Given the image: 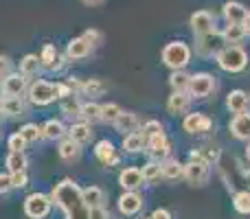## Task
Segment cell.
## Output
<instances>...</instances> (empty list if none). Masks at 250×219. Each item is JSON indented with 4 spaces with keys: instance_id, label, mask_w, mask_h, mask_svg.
<instances>
[{
    "instance_id": "6da1fadb",
    "label": "cell",
    "mask_w": 250,
    "mask_h": 219,
    "mask_svg": "<svg viewBox=\"0 0 250 219\" xmlns=\"http://www.w3.org/2000/svg\"><path fill=\"white\" fill-rule=\"evenodd\" d=\"M53 206L62 211L64 219H88L90 206L86 204L82 193V186L73 180V178H64L60 180L51 191Z\"/></svg>"
},
{
    "instance_id": "7a4b0ae2",
    "label": "cell",
    "mask_w": 250,
    "mask_h": 219,
    "mask_svg": "<svg viewBox=\"0 0 250 219\" xmlns=\"http://www.w3.org/2000/svg\"><path fill=\"white\" fill-rule=\"evenodd\" d=\"M215 61L224 73L237 75V73H244V70H246L248 53L244 51L239 44H226V46L215 55Z\"/></svg>"
},
{
    "instance_id": "3957f363",
    "label": "cell",
    "mask_w": 250,
    "mask_h": 219,
    "mask_svg": "<svg viewBox=\"0 0 250 219\" xmlns=\"http://www.w3.org/2000/svg\"><path fill=\"white\" fill-rule=\"evenodd\" d=\"M26 101L31 105H38V108H46V105L55 103L57 101V86L55 81H48V79H31L29 81V90H26Z\"/></svg>"
},
{
    "instance_id": "277c9868",
    "label": "cell",
    "mask_w": 250,
    "mask_h": 219,
    "mask_svg": "<svg viewBox=\"0 0 250 219\" xmlns=\"http://www.w3.org/2000/svg\"><path fill=\"white\" fill-rule=\"evenodd\" d=\"M191 55H193V51H191L189 44L180 42V40H173V42L165 44L163 53H160V60H163V64L167 66V68L182 70L189 66Z\"/></svg>"
},
{
    "instance_id": "5b68a950",
    "label": "cell",
    "mask_w": 250,
    "mask_h": 219,
    "mask_svg": "<svg viewBox=\"0 0 250 219\" xmlns=\"http://www.w3.org/2000/svg\"><path fill=\"white\" fill-rule=\"evenodd\" d=\"M22 211L29 219H46L53 211V199H51V193H29L22 202Z\"/></svg>"
},
{
    "instance_id": "8992f818",
    "label": "cell",
    "mask_w": 250,
    "mask_h": 219,
    "mask_svg": "<svg viewBox=\"0 0 250 219\" xmlns=\"http://www.w3.org/2000/svg\"><path fill=\"white\" fill-rule=\"evenodd\" d=\"M224 46H226L224 35H222V31H217V29L208 31V33L195 35V55L202 57V60L215 57Z\"/></svg>"
},
{
    "instance_id": "52a82bcc",
    "label": "cell",
    "mask_w": 250,
    "mask_h": 219,
    "mask_svg": "<svg viewBox=\"0 0 250 219\" xmlns=\"http://www.w3.org/2000/svg\"><path fill=\"white\" fill-rule=\"evenodd\" d=\"M40 61H42V70H48V73H62L64 66L68 64V57H66V53L57 51L55 44H44L42 51H40Z\"/></svg>"
},
{
    "instance_id": "ba28073f",
    "label": "cell",
    "mask_w": 250,
    "mask_h": 219,
    "mask_svg": "<svg viewBox=\"0 0 250 219\" xmlns=\"http://www.w3.org/2000/svg\"><path fill=\"white\" fill-rule=\"evenodd\" d=\"M217 83H215V77L211 73H195L191 75V83H189V95L193 99H207L215 92Z\"/></svg>"
},
{
    "instance_id": "9c48e42d",
    "label": "cell",
    "mask_w": 250,
    "mask_h": 219,
    "mask_svg": "<svg viewBox=\"0 0 250 219\" xmlns=\"http://www.w3.org/2000/svg\"><path fill=\"white\" fill-rule=\"evenodd\" d=\"M211 178V164L204 160H189L185 164V180L191 186H204Z\"/></svg>"
},
{
    "instance_id": "30bf717a",
    "label": "cell",
    "mask_w": 250,
    "mask_h": 219,
    "mask_svg": "<svg viewBox=\"0 0 250 219\" xmlns=\"http://www.w3.org/2000/svg\"><path fill=\"white\" fill-rule=\"evenodd\" d=\"M117 206H119V213H121L123 217H134L143 211L145 198H143L138 191H123L117 199Z\"/></svg>"
},
{
    "instance_id": "8fae6325",
    "label": "cell",
    "mask_w": 250,
    "mask_h": 219,
    "mask_svg": "<svg viewBox=\"0 0 250 219\" xmlns=\"http://www.w3.org/2000/svg\"><path fill=\"white\" fill-rule=\"evenodd\" d=\"M95 158L108 169L121 164V154H119V149L114 147V142L108 140V138H104V140H99L95 145Z\"/></svg>"
},
{
    "instance_id": "7c38bea8",
    "label": "cell",
    "mask_w": 250,
    "mask_h": 219,
    "mask_svg": "<svg viewBox=\"0 0 250 219\" xmlns=\"http://www.w3.org/2000/svg\"><path fill=\"white\" fill-rule=\"evenodd\" d=\"M147 156H149V160H158V162H163L165 158H169L171 156V140L167 138V134H158V136H151L147 138V147H145Z\"/></svg>"
},
{
    "instance_id": "4fadbf2b",
    "label": "cell",
    "mask_w": 250,
    "mask_h": 219,
    "mask_svg": "<svg viewBox=\"0 0 250 219\" xmlns=\"http://www.w3.org/2000/svg\"><path fill=\"white\" fill-rule=\"evenodd\" d=\"M95 51V44L86 38V35H79V38H73L68 44H66V57L68 61H79V60H86L90 53Z\"/></svg>"
},
{
    "instance_id": "5bb4252c",
    "label": "cell",
    "mask_w": 250,
    "mask_h": 219,
    "mask_svg": "<svg viewBox=\"0 0 250 219\" xmlns=\"http://www.w3.org/2000/svg\"><path fill=\"white\" fill-rule=\"evenodd\" d=\"M29 81L22 73L13 70L11 75L2 79V88H4V97H26V90H29Z\"/></svg>"
},
{
    "instance_id": "9a60e30c",
    "label": "cell",
    "mask_w": 250,
    "mask_h": 219,
    "mask_svg": "<svg viewBox=\"0 0 250 219\" xmlns=\"http://www.w3.org/2000/svg\"><path fill=\"white\" fill-rule=\"evenodd\" d=\"M182 129L187 134H207L213 129V120L202 112H191L182 120Z\"/></svg>"
},
{
    "instance_id": "2e32d148",
    "label": "cell",
    "mask_w": 250,
    "mask_h": 219,
    "mask_svg": "<svg viewBox=\"0 0 250 219\" xmlns=\"http://www.w3.org/2000/svg\"><path fill=\"white\" fill-rule=\"evenodd\" d=\"M2 114L7 116V119L29 116V101H26V97H4L2 99Z\"/></svg>"
},
{
    "instance_id": "e0dca14e",
    "label": "cell",
    "mask_w": 250,
    "mask_h": 219,
    "mask_svg": "<svg viewBox=\"0 0 250 219\" xmlns=\"http://www.w3.org/2000/svg\"><path fill=\"white\" fill-rule=\"evenodd\" d=\"M82 147L79 142H75L73 138L64 136L62 140H57V156H60V160H64V162L73 164V162H79V158H82Z\"/></svg>"
},
{
    "instance_id": "ac0fdd59",
    "label": "cell",
    "mask_w": 250,
    "mask_h": 219,
    "mask_svg": "<svg viewBox=\"0 0 250 219\" xmlns=\"http://www.w3.org/2000/svg\"><path fill=\"white\" fill-rule=\"evenodd\" d=\"M143 184L145 180H143V171L138 167H123L119 171V186L123 191H138Z\"/></svg>"
},
{
    "instance_id": "d6986e66",
    "label": "cell",
    "mask_w": 250,
    "mask_h": 219,
    "mask_svg": "<svg viewBox=\"0 0 250 219\" xmlns=\"http://www.w3.org/2000/svg\"><path fill=\"white\" fill-rule=\"evenodd\" d=\"M66 136L73 138V140L79 142V145H88V142L95 138V132H92V125L90 123H86V120H75V123L68 125Z\"/></svg>"
},
{
    "instance_id": "ffe728a7",
    "label": "cell",
    "mask_w": 250,
    "mask_h": 219,
    "mask_svg": "<svg viewBox=\"0 0 250 219\" xmlns=\"http://www.w3.org/2000/svg\"><path fill=\"white\" fill-rule=\"evenodd\" d=\"M68 127L64 125L62 119H48L42 123V140H48V142H57L66 136Z\"/></svg>"
},
{
    "instance_id": "44dd1931",
    "label": "cell",
    "mask_w": 250,
    "mask_h": 219,
    "mask_svg": "<svg viewBox=\"0 0 250 219\" xmlns=\"http://www.w3.org/2000/svg\"><path fill=\"white\" fill-rule=\"evenodd\" d=\"M191 103H193V97L187 92H171V97L167 99V110L169 114L178 116V114H187L191 110Z\"/></svg>"
},
{
    "instance_id": "7402d4cb",
    "label": "cell",
    "mask_w": 250,
    "mask_h": 219,
    "mask_svg": "<svg viewBox=\"0 0 250 219\" xmlns=\"http://www.w3.org/2000/svg\"><path fill=\"white\" fill-rule=\"evenodd\" d=\"M230 134H233L237 140L248 142L250 140V112H242V114H235L233 120L229 125Z\"/></svg>"
},
{
    "instance_id": "603a6c76",
    "label": "cell",
    "mask_w": 250,
    "mask_h": 219,
    "mask_svg": "<svg viewBox=\"0 0 250 219\" xmlns=\"http://www.w3.org/2000/svg\"><path fill=\"white\" fill-rule=\"evenodd\" d=\"M222 13H224L226 24H244L248 9L244 7L242 2H237V0H229V2L222 7Z\"/></svg>"
},
{
    "instance_id": "cb8c5ba5",
    "label": "cell",
    "mask_w": 250,
    "mask_h": 219,
    "mask_svg": "<svg viewBox=\"0 0 250 219\" xmlns=\"http://www.w3.org/2000/svg\"><path fill=\"white\" fill-rule=\"evenodd\" d=\"M189 24H191V31H193V35L208 33V31L215 29V18H213L208 11H195L193 16H191Z\"/></svg>"
},
{
    "instance_id": "d4e9b609",
    "label": "cell",
    "mask_w": 250,
    "mask_h": 219,
    "mask_svg": "<svg viewBox=\"0 0 250 219\" xmlns=\"http://www.w3.org/2000/svg\"><path fill=\"white\" fill-rule=\"evenodd\" d=\"M160 169H163V180H167V182L185 180V164L178 162V160L171 158V156L160 162Z\"/></svg>"
},
{
    "instance_id": "484cf974",
    "label": "cell",
    "mask_w": 250,
    "mask_h": 219,
    "mask_svg": "<svg viewBox=\"0 0 250 219\" xmlns=\"http://www.w3.org/2000/svg\"><path fill=\"white\" fill-rule=\"evenodd\" d=\"M226 108L233 114H242V112H248L250 108V95L244 90H230L229 97H226Z\"/></svg>"
},
{
    "instance_id": "4316f807",
    "label": "cell",
    "mask_w": 250,
    "mask_h": 219,
    "mask_svg": "<svg viewBox=\"0 0 250 219\" xmlns=\"http://www.w3.org/2000/svg\"><path fill=\"white\" fill-rule=\"evenodd\" d=\"M18 73H22L26 79H33L42 73V61H40V55L35 53H29L24 55L20 61H18Z\"/></svg>"
},
{
    "instance_id": "83f0119b",
    "label": "cell",
    "mask_w": 250,
    "mask_h": 219,
    "mask_svg": "<svg viewBox=\"0 0 250 219\" xmlns=\"http://www.w3.org/2000/svg\"><path fill=\"white\" fill-rule=\"evenodd\" d=\"M121 147H123V151H127V154H141V151H145V147H147V138L143 136L141 129L123 134Z\"/></svg>"
},
{
    "instance_id": "f1b7e54d",
    "label": "cell",
    "mask_w": 250,
    "mask_h": 219,
    "mask_svg": "<svg viewBox=\"0 0 250 219\" xmlns=\"http://www.w3.org/2000/svg\"><path fill=\"white\" fill-rule=\"evenodd\" d=\"M189 160H204L208 164H220L222 160V149L215 145H207V147H200V149H193L189 154Z\"/></svg>"
},
{
    "instance_id": "f546056e",
    "label": "cell",
    "mask_w": 250,
    "mask_h": 219,
    "mask_svg": "<svg viewBox=\"0 0 250 219\" xmlns=\"http://www.w3.org/2000/svg\"><path fill=\"white\" fill-rule=\"evenodd\" d=\"M82 103L83 101L79 99V95H68V97H64V99H60V112L66 116V119H77L79 120V112H82Z\"/></svg>"
},
{
    "instance_id": "4dcf8cb0",
    "label": "cell",
    "mask_w": 250,
    "mask_h": 219,
    "mask_svg": "<svg viewBox=\"0 0 250 219\" xmlns=\"http://www.w3.org/2000/svg\"><path fill=\"white\" fill-rule=\"evenodd\" d=\"M141 119H138L136 112H125L117 119V123H114V129L121 134H129V132H136V129H141Z\"/></svg>"
},
{
    "instance_id": "1f68e13d",
    "label": "cell",
    "mask_w": 250,
    "mask_h": 219,
    "mask_svg": "<svg viewBox=\"0 0 250 219\" xmlns=\"http://www.w3.org/2000/svg\"><path fill=\"white\" fill-rule=\"evenodd\" d=\"M79 120H86V123H90V125L101 123V103H97L95 99L83 101L82 112H79Z\"/></svg>"
},
{
    "instance_id": "d6a6232c",
    "label": "cell",
    "mask_w": 250,
    "mask_h": 219,
    "mask_svg": "<svg viewBox=\"0 0 250 219\" xmlns=\"http://www.w3.org/2000/svg\"><path fill=\"white\" fill-rule=\"evenodd\" d=\"M4 167H7L9 173L26 171V167H29V160H26L24 151H9L7 158H4Z\"/></svg>"
},
{
    "instance_id": "836d02e7",
    "label": "cell",
    "mask_w": 250,
    "mask_h": 219,
    "mask_svg": "<svg viewBox=\"0 0 250 219\" xmlns=\"http://www.w3.org/2000/svg\"><path fill=\"white\" fill-rule=\"evenodd\" d=\"M105 92H108V86H105L101 79H86L82 86V97H88V99L104 97Z\"/></svg>"
},
{
    "instance_id": "e575fe53",
    "label": "cell",
    "mask_w": 250,
    "mask_h": 219,
    "mask_svg": "<svg viewBox=\"0 0 250 219\" xmlns=\"http://www.w3.org/2000/svg\"><path fill=\"white\" fill-rule=\"evenodd\" d=\"M191 83V75L182 70H171V77H169V86H171V92H187Z\"/></svg>"
},
{
    "instance_id": "d590c367",
    "label": "cell",
    "mask_w": 250,
    "mask_h": 219,
    "mask_svg": "<svg viewBox=\"0 0 250 219\" xmlns=\"http://www.w3.org/2000/svg\"><path fill=\"white\" fill-rule=\"evenodd\" d=\"M82 193H83V199H86V204L90 208L92 206H104V204H105V191L99 189V186H95V184L83 186Z\"/></svg>"
},
{
    "instance_id": "8d00e7d4",
    "label": "cell",
    "mask_w": 250,
    "mask_h": 219,
    "mask_svg": "<svg viewBox=\"0 0 250 219\" xmlns=\"http://www.w3.org/2000/svg\"><path fill=\"white\" fill-rule=\"evenodd\" d=\"M143 180L145 184H156V182L163 180V169H160V162L158 160H149L147 164H143Z\"/></svg>"
},
{
    "instance_id": "74e56055",
    "label": "cell",
    "mask_w": 250,
    "mask_h": 219,
    "mask_svg": "<svg viewBox=\"0 0 250 219\" xmlns=\"http://www.w3.org/2000/svg\"><path fill=\"white\" fill-rule=\"evenodd\" d=\"M222 35H224L226 44H242L248 33H246V29H244V24H226Z\"/></svg>"
},
{
    "instance_id": "f35d334b",
    "label": "cell",
    "mask_w": 250,
    "mask_h": 219,
    "mask_svg": "<svg viewBox=\"0 0 250 219\" xmlns=\"http://www.w3.org/2000/svg\"><path fill=\"white\" fill-rule=\"evenodd\" d=\"M233 208L235 213H239V215L244 217H250V191H237V193L233 195Z\"/></svg>"
},
{
    "instance_id": "ab89813d",
    "label": "cell",
    "mask_w": 250,
    "mask_h": 219,
    "mask_svg": "<svg viewBox=\"0 0 250 219\" xmlns=\"http://www.w3.org/2000/svg\"><path fill=\"white\" fill-rule=\"evenodd\" d=\"M20 136L24 138L26 142H38V140H42V125H38V123H24L20 129Z\"/></svg>"
},
{
    "instance_id": "60d3db41",
    "label": "cell",
    "mask_w": 250,
    "mask_h": 219,
    "mask_svg": "<svg viewBox=\"0 0 250 219\" xmlns=\"http://www.w3.org/2000/svg\"><path fill=\"white\" fill-rule=\"evenodd\" d=\"M121 114H123V108L119 103H104L101 105V123L114 125Z\"/></svg>"
},
{
    "instance_id": "b9f144b4",
    "label": "cell",
    "mask_w": 250,
    "mask_h": 219,
    "mask_svg": "<svg viewBox=\"0 0 250 219\" xmlns=\"http://www.w3.org/2000/svg\"><path fill=\"white\" fill-rule=\"evenodd\" d=\"M141 132H143V136H145V138H151V136L163 134L165 132V125L160 123V120H156V119H149V120H145V123L141 125Z\"/></svg>"
},
{
    "instance_id": "7bdbcfd3",
    "label": "cell",
    "mask_w": 250,
    "mask_h": 219,
    "mask_svg": "<svg viewBox=\"0 0 250 219\" xmlns=\"http://www.w3.org/2000/svg\"><path fill=\"white\" fill-rule=\"evenodd\" d=\"M26 147H29V142H26L24 138L20 136V132L11 134V136L7 138V149H9V151H24Z\"/></svg>"
},
{
    "instance_id": "ee69618b",
    "label": "cell",
    "mask_w": 250,
    "mask_h": 219,
    "mask_svg": "<svg viewBox=\"0 0 250 219\" xmlns=\"http://www.w3.org/2000/svg\"><path fill=\"white\" fill-rule=\"evenodd\" d=\"M11 73H13V60L9 55H2V53H0V81Z\"/></svg>"
},
{
    "instance_id": "f6af8a7d",
    "label": "cell",
    "mask_w": 250,
    "mask_h": 219,
    "mask_svg": "<svg viewBox=\"0 0 250 219\" xmlns=\"http://www.w3.org/2000/svg\"><path fill=\"white\" fill-rule=\"evenodd\" d=\"M13 191L11 184V173L9 171H0V195H7Z\"/></svg>"
},
{
    "instance_id": "bcb514c9",
    "label": "cell",
    "mask_w": 250,
    "mask_h": 219,
    "mask_svg": "<svg viewBox=\"0 0 250 219\" xmlns=\"http://www.w3.org/2000/svg\"><path fill=\"white\" fill-rule=\"evenodd\" d=\"M11 184H13V189H24V186L29 184V176H26V171L11 173Z\"/></svg>"
},
{
    "instance_id": "7dc6e473",
    "label": "cell",
    "mask_w": 250,
    "mask_h": 219,
    "mask_svg": "<svg viewBox=\"0 0 250 219\" xmlns=\"http://www.w3.org/2000/svg\"><path fill=\"white\" fill-rule=\"evenodd\" d=\"M88 219H112V215L105 206H92L88 213Z\"/></svg>"
},
{
    "instance_id": "c3c4849f",
    "label": "cell",
    "mask_w": 250,
    "mask_h": 219,
    "mask_svg": "<svg viewBox=\"0 0 250 219\" xmlns=\"http://www.w3.org/2000/svg\"><path fill=\"white\" fill-rule=\"evenodd\" d=\"M82 35H86V38L90 40L95 46H97V44H101V38H104V35H101V31H97V29H88V31H83Z\"/></svg>"
},
{
    "instance_id": "681fc988",
    "label": "cell",
    "mask_w": 250,
    "mask_h": 219,
    "mask_svg": "<svg viewBox=\"0 0 250 219\" xmlns=\"http://www.w3.org/2000/svg\"><path fill=\"white\" fill-rule=\"evenodd\" d=\"M149 217H151V219H173V217H171V213H169L167 208H156V211L151 213Z\"/></svg>"
},
{
    "instance_id": "f907efd6",
    "label": "cell",
    "mask_w": 250,
    "mask_h": 219,
    "mask_svg": "<svg viewBox=\"0 0 250 219\" xmlns=\"http://www.w3.org/2000/svg\"><path fill=\"white\" fill-rule=\"evenodd\" d=\"M83 4H88V7H97V4H101L104 0H82Z\"/></svg>"
},
{
    "instance_id": "816d5d0a",
    "label": "cell",
    "mask_w": 250,
    "mask_h": 219,
    "mask_svg": "<svg viewBox=\"0 0 250 219\" xmlns=\"http://www.w3.org/2000/svg\"><path fill=\"white\" fill-rule=\"evenodd\" d=\"M244 29H246V33L250 35V11L246 13V20H244Z\"/></svg>"
},
{
    "instance_id": "f5cc1de1",
    "label": "cell",
    "mask_w": 250,
    "mask_h": 219,
    "mask_svg": "<svg viewBox=\"0 0 250 219\" xmlns=\"http://www.w3.org/2000/svg\"><path fill=\"white\" fill-rule=\"evenodd\" d=\"M4 99V88H2V81H0V101Z\"/></svg>"
},
{
    "instance_id": "db71d44e",
    "label": "cell",
    "mask_w": 250,
    "mask_h": 219,
    "mask_svg": "<svg viewBox=\"0 0 250 219\" xmlns=\"http://www.w3.org/2000/svg\"><path fill=\"white\" fill-rule=\"evenodd\" d=\"M246 158L250 160V140H248V145H246Z\"/></svg>"
},
{
    "instance_id": "11a10c76",
    "label": "cell",
    "mask_w": 250,
    "mask_h": 219,
    "mask_svg": "<svg viewBox=\"0 0 250 219\" xmlns=\"http://www.w3.org/2000/svg\"><path fill=\"white\" fill-rule=\"evenodd\" d=\"M246 182H248V186H250V169L246 171Z\"/></svg>"
},
{
    "instance_id": "9f6ffc18",
    "label": "cell",
    "mask_w": 250,
    "mask_h": 219,
    "mask_svg": "<svg viewBox=\"0 0 250 219\" xmlns=\"http://www.w3.org/2000/svg\"><path fill=\"white\" fill-rule=\"evenodd\" d=\"M2 116H4L2 114V101H0V120H2Z\"/></svg>"
},
{
    "instance_id": "6f0895ef",
    "label": "cell",
    "mask_w": 250,
    "mask_h": 219,
    "mask_svg": "<svg viewBox=\"0 0 250 219\" xmlns=\"http://www.w3.org/2000/svg\"><path fill=\"white\" fill-rule=\"evenodd\" d=\"M143 219H151V217H143Z\"/></svg>"
}]
</instances>
